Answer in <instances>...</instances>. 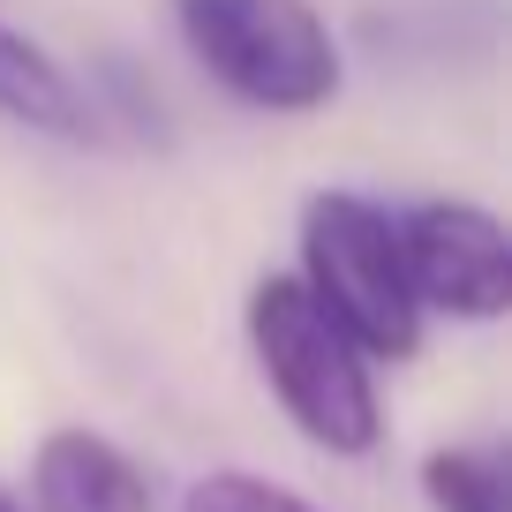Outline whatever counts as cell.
Returning a JSON list of instances; mask_svg holds the SVG:
<instances>
[{
    "instance_id": "1",
    "label": "cell",
    "mask_w": 512,
    "mask_h": 512,
    "mask_svg": "<svg viewBox=\"0 0 512 512\" xmlns=\"http://www.w3.org/2000/svg\"><path fill=\"white\" fill-rule=\"evenodd\" d=\"M241 339H249L256 384L272 392L287 430L324 460H369L384 445V392L377 362L302 294L294 272H264L241 302Z\"/></svg>"
},
{
    "instance_id": "7",
    "label": "cell",
    "mask_w": 512,
    "mask_h": 512,
    "mask_svg": "<svg viewBox=\"0 0 512 512\" xmlns=\"http://www.w3.org/2000/svg\"><path fill=\"white\" fill-rule=\"evenodd\" d=\"M430 512H512V460L505 445H430L415 467Z\"/></svg>"
},
{
    "instance_id": "9",
    "label": "cell",
    "mask_w": 512,
    "mask_h": 512,
    "mask_svg": "<svg viewBox=\"0 0 512 512\" xmlns=\"http://www.w3.org/2000/svg\"><path fill=\"white\" fill-rule=\"evenodd\" d=\"M0 512H23V505H16V497H8V490H0Z\"/></svg>"
},
{
    "instance_id": "6",
    "label": "cell",
    "mask_w": 512,
    "mask_h": 512,
    "mask_svg": "<svg viewBox=\"0 0 512 512\" xmlns=\"http://www.w3.org/2000/svg\"><path fill=\"white\" fill-rule=\"evenodd\" d=\"M0 121L31 128L46 144H98L83 76L53 46H38L31 31H16L8 16H0Z\"/></svg>"
},
{
    "instance_id": "8",
    "label": "cell",
    "mask_w": 512,
    "mask_h": 512,
    "mask_svg": "<svg viewBox=\"0 0 512 512\" xmlns=\"http://www.w3.org/2000/svg\"><path fill=\"white\" fill-rule=\"evenodd\" d=\"M181 512H324V505L272 475H256V467H211L181 490Z\"/></svg>"
},
{
    "instance_id": "4",
    "label": "cell",
    "mask_w": 512,
    "mask_h": 512,
    "mask_svg": "<svg viewBox=\"0 0 512 512\" xmlns=\"http://www.w3.org/2000/svg\"><path fill=\"white\" fill-rule=\"evenodd\" d=\"M422 324H497L512 317V234L475 196H415L392 211Z\"/></svg>"
},
{
    "instance_id": "2",
    "label": "cell",
    "mask_w": 512,
    "mask_h": 512,
    "mask_svg": "<svg viewBox=\"0 0 512 512\" xmlns=\"http://www.w3.org/2000/svg\"><path fill=\"white\" fill-rule=\"evenodd\" d=\"M294 279H302V294L377 369L415 362L422 339H430L415 294H407L392 204H377L362 189H309L302 196V219H294Z\"/></svg>"
},
{
    "instance_id": "5",
    "label": "cell",
    "mask_w": 512,
    "mask_h": 512,
    "mask_svg": "<svg viewBox=\"0 0 512 512\" xmlns=\"http://www.w3.org/2000/svg\"><path fill=\"white\" fill-rule=\"evenodd\" d=\"M31 512H159V482L106 430L61 422L31 445Z\"/></svg>"
},
{
    "instance_id": "3",
    "label": "cell",
    "mask_w": 512,
    "mask_h": 512,
    "mask_svg": "<svg viewBox=\"0 0 512 512\" xmlns=\"http://www.w3.org/2000/svg\"><path fill=\"white\" fill-rule=\"evenodd\" d=\"M174 38L234 106L302 121L347 91V53L317 0H166Z\"/></svg>"
}]
</instances>
